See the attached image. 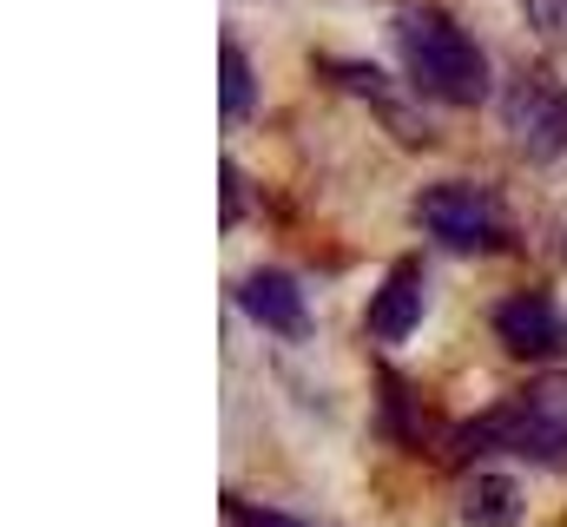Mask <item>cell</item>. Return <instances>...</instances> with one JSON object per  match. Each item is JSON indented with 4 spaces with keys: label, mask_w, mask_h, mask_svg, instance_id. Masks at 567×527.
<instances>
[{
    "label": "cell",
    "mask_w": 567,
    "mask_h": 527,
    "mask_svg": "<svg viewBox=\"0 0 567 527\" xmlns=\"http://www.w3.org/2000/svg\"><path fill=\"white\" fill-rule=\"evenodd\" d=\"M245 205H251V192H245L238 165H225V225H238V218H245Z\"/></svg>",
    "instance_id": "obj_13"
},
{
    "label": "cell",
    "mask_w": 567,
    "mask_h": 527,
    "mask_svg": "<svg viewBox=\"0 0 567 527\" xmlns=\"http://www.w3.org/2000/svg\"><path fill=\"white\" fill-rule=\"evenodd\" d=\"M488 323H495L502 350H508V356H522V363H548V356H561V350H567L561 303H555V297H542V290H515V297H502V303L488 310Z\"/></svg>",
    "instance_id": "obj_5"
},
{
    "label": "cell",
    "mask_w": 567,
    "mask_h": 527,
    "mask_svg": "<svg viewBox=\"0 0 567 527\" xmlns=\"http://www.w3.org/2000/svg\"><path fill=\"white\" fill-rule=\"evenodd\" d=\"M377 402H383V428L403 435V442H416V402H410V390H403L390 370L377 376Z\"/></svg>",
    "instance_id": "obj_10"
},
{
    "label": "cell",
    "mask_w": 567,
    "mask_h": 527,
    "mask_svg": "<svg viewBox=\"0 0 567 527\" xmlns=\"http://www.w3.org/2000/svg\"><path fill=\"white\" fill-rule=\"evenodd\" d=\"M502 126H508V138L535 165L561 158L567 152V86L555 73H515L502 86Z\"/></svg>",
    "instance_id": "obj_4"
},
{
    "label": "cell",
    "mask_w": 567,
    "mask_h": 527,
    "mask_svg": "<svg viewBox=\"0 0 567 527\" xmlns=\"http://www.w3.org/2000/svg\"><path fill=\"white\" fill-rule=\"evenodd\" d=\"M455 448L462 455L495 448V455H528V462H555L561 468L567 462V370H548L522 395L468 415L462 435H455Z\"/></svg>",
    "instance_id": "obj_2"
},
{
    "label": "cell",
    "mask_w": 567,
    "mask_h": 527,
    "mask_svg": "<svg viewBox=\"0 0 567 527\" xmlns=\"http://www.w3.org/2000/svg\"><path fill=\"white\" fill-rule=\"evenodd\" d=\"M462 515L475 527H515L522 521V488H515V475H502V468L468 475V482H462Z\"/></svg>",
    "instance_id": "obj_8"
},
{
    "label": "cell",
    "mask_w": 567,
    "mask_h": 527,
    "mask_svg": "<svg viewBox=\"0 0 567 527\" xmlns=\"http://www.w3.org/2000/svg\"><path fill=\"white\" fill-rule=\"evenodd\" d=\"M416 225H423L442 251H495V245L508 238L502 198H495L488 185H475V178H442V185H429L423 198H416Z\"/></svg>",
    "instance_id": "obj_3"
},
{
    "label": "cell",
    "mask_w": 567,
    "mask_h": 527,
    "mask_svg": "<svg viewBox=\"0 0 567 527\" xmlns=\"http://www.w3.org/2000/svg\"><path fill=\"white\" fill-rule=\"evenodd\" d=\"M231 527H317V521H297V515H278V508H251V502H231Z\"/></svg>",
    "instance_id": "obj_11"
},
{
    "label": "cell",
    "mask_w": 567,
    "mask_h": 527,
    "mask_svg": "<svg viewBox=\"0 0 567 527\" xmlns=\"http://www.w3.org/2000/svg\"><path fill=\"white\" fill-rule=\"evenodd\" d=\"M528 20H535L542 33H555V40H561V33H567V0H528Z\"/></svg>",
    "instance_id": "obj_12"
},
{
    "label": "cell",
    "mask_w": 567,
    "mask_h": 527,
    "mask_svg": "<svg viewBox=\"0 0 567 527\" xmlns=\"http://www.w3.org/2000/svg\"><path fill=\"white\" fill-rule=\"evenodd\" d=\"M238 303H245V317L265 323L271 337H290V343L310 337V310H303V290L290 283V270H251V277L238 283Z\"/></svg>",
    "instance_id": "obj_6"
},
{
    "label": "cell",
    "mask_w": 567,
    "mask_h": 527,
    "mask_svg": "<svg viewBox=\"0 0 567 527\" xmlns=\"http://www.w3.org/2000/svg\"><path fill=\"white\" fill-rule=\"evenodd\" d=\"M218 66H225V120H251V113H258V73H251L245 46L225 40V46H218Z\"/></svg>",
    "instance_id": "obj_9"
},
{
    "label": "cell",
    "mask_w": 567,
    "mask_h": 527,
    "mask_svg": "<svg viewBox=\"0 0 567 527\" xmlns=\"http://www.w3.org/2000/svg\"><path fill=\"white\" fill-rule=\"evenodd\" d=\"M423 303H429V283H423V264L403 258L396 270H390V283L370 297V337L377 343H410L416 337V323H423Z\"/></svg>",
    "instance_id": "obj_7"
},
{
    "label": "cell",
    "mask_w": 567,
    "mask_h": 527,
    "mask_svg": "<svg viewBox=\"0 0 567 527\" xmlns=\"http://www.w3.org/2000/svg\"><path fill=\"white\" fill-rule=\"evenodd\" d=\"M396 53H403V73L435 106H482L488 100V60L468 40V27L449 20L442 7L416 0L396 13Z\"/></svg>",
    "instance_id": "obj_1"
}]
</instances>
